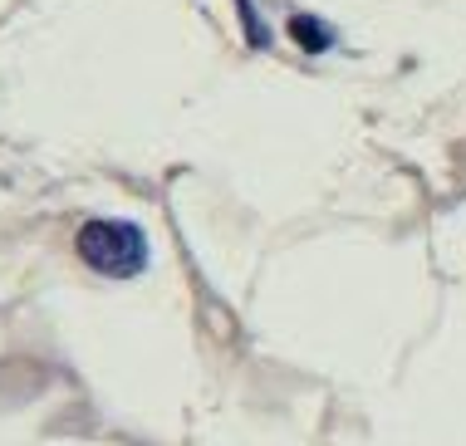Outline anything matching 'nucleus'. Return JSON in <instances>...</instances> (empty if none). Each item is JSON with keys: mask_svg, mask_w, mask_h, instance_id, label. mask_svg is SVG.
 Listing matches in <instances>:
<instances>
[{"mask_svg": "<svg viewBox=\"0 0 466 446\" xmlns=\"http://www.w3.org/2000/svg\"><path fill=\"white\" fill-rule=\"evenodd\" d=\"M74 250H79V260L89 270L108 279H133L147 270V236L133 221H108V216L84 221L79 236H74Z\"/></svg>", "mask_w": 466, "mask_h": 446, "instance_id": "1", "label": "nucleus"}, {"mask_svg": "<svg viewBox=\"0 0 466 446\" xmlns=\"http://www.w3.org/2000/svg\"><path fill=\"white\" fill-rule=\"evenodd\" d=\"M289 35H295V45L305 49V55H324V49L334 45L329 25H319L314 15H295V20H289Z\"/></svg>", "mask_w": 466, "mask_h": 446, "instance_id": "2", "label": "nucleus"}, {"mask_svg": "<svg viewBox=\"0 0 466 446\" xmlns=\"http://www.w3.org/2000/svg\"><path fill=\"white\" fill-rule=\"evenodd\" d=\"M236 10H241L246 45H250V49H266V45H270V30H266V25H260V15H256V0H236Z\"/></svg>", "mask_w": 466, "mask_h": 446, "instance_id": "3", "label": "nucleus"}]
</instances>
